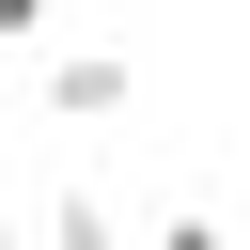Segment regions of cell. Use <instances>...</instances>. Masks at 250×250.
I'll list each match as a JSON object with an SVG mask.
<instances>
[{
  "label": "cell",
  "mask_w": 250,
  "mask_h": 250,
  "mask_svg": "<svg viewBox=\"0 0 250 250\" xmlns=\"http://www.w3.org/2000/svg\"><path fill=\"white\" fill-rule=\"evenodd\" d=\"M47 109H62V125H109V109H125V47H62V62H47Z\"/></svg>",
  "instance_id": "1"
},
{
  "label": "cell",
  "mask_w": 250,
  "mask_h": 250,
  "mask_svg": "<svg viewBox=\"0 0 250 250\" xmlns=\"http://www.w3.org/2000/svg\"><path fill=\"white\" fill-rule=\"evenodd\" d=\"M31 234H47V250H141V234H125V203H109V188H62V203H47V219H31Z\"/></svg>",
  "instance_id": "2"
},
{
  "label": "cell",
  "mask_w": 250,
  "mask_h": 250,
  "mask_svg": "<svg viewBox=\"0 0 250 250\" xmlns=\"http://www.w3.org/2000/svg\"><path fill=\"white\" fill-rule=\"evenodd\" d=\"M141 250H250V234H219V219H156Z\"/></svg>",
  "instance_id": "3"
},
{
  "label": "cell",
  "mask_w": 250,
  "mask_h": 250,
  "mask_svg": "<svg viewBox=\"0 0 250 250\" xmlns=\"http://www.w3.org/2000/svg\"><path fill=\"white\" fill-rule=\"evenodd\" d=\"M16 47H47V16H31V0H0V62H16Z\"/></svg>",
  "instance_id": "4"
}]
</instances>
